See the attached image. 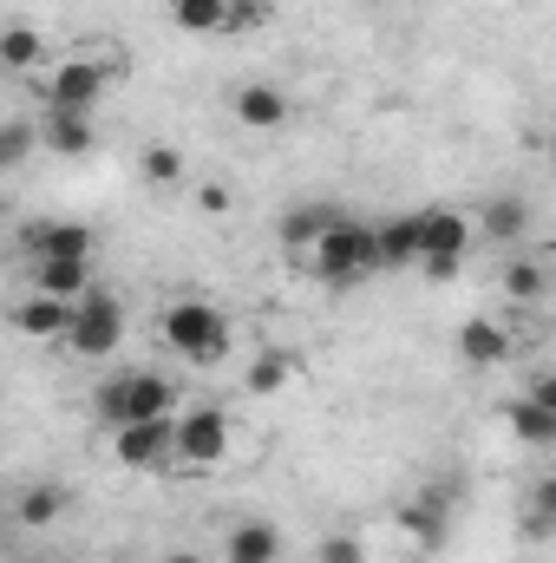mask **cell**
<instances>
[{
	"label": "cell",
	"mask_w": 556,
	"mask_h": 563,
	"mask_svg": "<svg viewBox=\"0 0 556 563\" xmlns=\"http://www.w3.org/2000/svg\"><path fill=\"white\" fill-rule=\"evenodd\" d=\"M59 505H66V492H59V485H33V492H20L13 518H20L26 531H46V525L59 518Z\"/></svg>",
	"instance_id": "cb8c5ba5"
},
{
	"label": "cell",
	"mask_w": 556,
	"mask_h": 563,
	"mask_svg": "<svg viewBox=\"0 0 556 563\" xmlns=\"http://www.w3.org/2000/svg\"><path fill=\"white\" fill-rule=\"evenodd\" d=\"M119 439H112V459L119 465H132V472H157V465H170V413L164 420H132V426H112Z\"/></svg>",
	"instance_id": "9c48e42d"
},
{
	"label": "cell",
	"mask_w": 556,
	"mask_h": 563,
	"mask_svg": "<svg viewBox=\"0 0 556 563\" xmlns=\"http://www.w3.org/2000/svg\"><path fill=\"white\" fill-rule=\"evenodd\" d=\"M20 250H26V263H40V256H92L99 236L86 223H73V217H40V223L20 230Z\"/></svg>",
	"instance_id": "ba28073f"
},
{
	"label": "cell",
	"mask_w": 556,
	"mask_h": 563,
	"mask_svg": "<svg viewBox=\"0 0 556 563\" xmlns=\"http://www.w3.org/2000/svg\"><path fill=\"white\" fill-rule=\"evenodd\" d=\"M53 59H46V40L33 33V20H7L0 26V73H13V79H33V73H46Z\"/></svg>",
	"instance_id": "7c38bea8"
},
{
	"label": "cell",
	"mask_w": 556,
	"mask_h": 563,
	"mask_svg": "<svg viewBox=\"0 0 556 563\" xmlns=\"http://www.w3.org/2000/svg\"><path fill=\"white\" fill-rule=\"evenodd\" d=\"M33 132H40L46 151H59V157H86V151L99 144L92 112H40V119H33Z\"/></svg>",
	"instance_id": "4fadbf2b"
},
{
	"label": "cell",
	"mask_w": 556,
	"mask_h": 563,
	"mask_svg": "<svg viewBox=\"0 0 556 563\" xmlns=\"http://www.w3.org/2000/svg\"><path fill=\"white\" fill-rule=\"evenodd\" d=\"M531 230V203L524 197H498V203H485V217L471 223V236H491V243H518Z\"/></svg>",
	"instance_id": "e0dca14e"
},
{
	"label": "cell",
	"mask_w": 556,
	"mask_h": 563,
	"mask_svg": "<svg viewBox=\"0 0 556 563\" xmlns=\"http://www.w3.org/2000/svg\"><path fill=\"white\" fill-rule=\"evenodd\" d=\"M321 563H367V551H360V538H347V531H334V538H321V551H314Z\"/></svg>",
	"instance_id": "83f0119b"
},
{
	"label": "cell",
	"mask_w": 556,
	"mask_h": 563,
	"mask_svg": "<svg viewBox=\"0 0 556 563\" xmlns=\"http://www.w3.org/2000/svg\"><path fill=\"white\" fill-rule=\"evenodd\" d=\"M197 203H203V210H230V190H223V184H203Z\"/></svg>",
	"instance_id": "f1b7e54d"
},
{
	"label": "cell",
	"mask_w": 556,
	"mask_h": 563,
	"mask_svg": "<svg viewBox=\"0 0 556 563\" xmlns=\"http://www.w3.org/2000/svg\"><path fill=\"white\" fill-rule=\"evenodd\" d=\"M33 295H53V301H79L86 288H92V256H40L33 269Z\"/></svg>",
	"instance_id": "8fae6325"
},
{
	"label": "cell",
	"mask_w": 556,
	"mask_h": 563,
	"mask_svg": "<svg viewBox=\"0 0 556 563\" xmlns=\"http://www.w3.org/2000/svg\"><path fill=\"white\" fill-rule=\"evenodd\" d=\"M184 177H190L184 151H170V144H151V151H144V184H151V190H177Z\"/></svg>",
	"instance_id": "d4e9b609"
},
{
	"label": "cell",
	"mask_w": 556,
	"mask_h": 563,
	"mask_svg": "<svg viewBox=\"0 0 556 563\" xmlns=\"http://www.w3.org/2000/svg\"><path fill=\"white\" fill-rule=\"evenodd\" d=\"M544 288H551L544 256H518V263H504V295H511V301H544Z\"/></svg>",
	"instance_id": "603a6c76"
},
{
	"label": "cell",
	"mask_w": 556,
	"mask_h": 563,
	"mask_svg": "<svg viewBox=\"0 0 556 563\" xmlns=\"http://www.w3.org/2000/svg\"><path fill=\"white\" fill-rule=\"evenodd\" d=\"M236 445V426L216 407H190V413H170V465H190V472H210L223 465Z\"/></svg>",
	"instance_id": "3957f363"
},
{
	"label": "cell",
	"mask_w": 556,
	"mask_h": 563,
	"mask_svg": "<svg viewBox=\"0 0 556 563\" xmlns=\"http://www.w3.org/2000/svg\"><path fill=\"white\" fill-rule=\"evenodd\" d=\"M184 33H243L269 20V0H164Z\"/></svg>",
	"instance_id": "52a82bcc"
},
{
	"label": "cell",
	"mask_w": 556,
	"mask_h": 563,
	"mask_svg": "<svg viewBox=\"0 0 556 563\" xmlns=\"http://www.w3.org/2000/svg\"><path fill=\"white\" fill-rule=\"evenodd\" d=\"M230 106H236V119H243L249 132H281V125H288V112H294V106H288V92H276V86H236V99H230Z\"/></svg>",
	"instance_id": "5bb4252c"
},
{
	"label": "cell",
	"mask_w": 556,
	"mask_h": 563,
	"mask_svg": "<svg viewBox=\"0 0 556 563\" xmlns=\"http://www.w3.org/2000/svg\"><path fill=\"white\" fill-rule=\"evenodd\" d=\"M164 341L170 354H184L190 367H216L230 354V314L210 301H170L164 308Z\"/></svg>",
	"instance_id": "7a4b0ae2"
},
{
	"label": "cell",
	"mask_w": 556,
	"mask_h": 563,
	"mask_svg": "<svg viewBox=\"0 0 556 563\" xmlns=\"http://www.w3.org/2000/svg\"><path fill=\"white\" fill-rule=\"evenodd\" d=\"M164 563H203V558H190V551H177V558H164Z\"/></svg>",
	"instance_id": "f546056e"
},
{
	"label": "cell",
	"mask_w": 556,
	"mask_h": 563,
	"mask_svg": "<svg viewBox=\"0 0 556 563\" xmlns=\"http://www.w3.org/2000/svg\"><path fill=\"white\" fill-rule=\"evenodd\" d=\"M458 354H465L471 367H504V361H511V334H504L498 321L471 314V321L458 328Z\"/></svg>",
	"instance_id": "9a60e30c"
},
{
	"label": "cell",
	"mask_w": 556,
	"mask_h": 563,
	"mask_svg": "<svg viewBox=\"0 0 556 563\" xmlns=\"http://www.w3.org/2000/svg\"><path fill=\"white\" fill-rule=\"evenodd\" d=\"M276 558H281L276 525H236L230 531V563H276Z\"/></svg>",
	"instance_id": "ffe728a7"
},
{
	"label": "cell",
	"mask_w": 556,
	"mask_h": 563,
	"mask_svg": "<svg viewBox=\"0 0 556 563\" xmlns=\"http://www.w3.org/2000/svg\"><path fill=\"white\" fill-rule=\"evenodd\" d=\"M33 144H40V132H33V119H7V125H0V170L26 164V157H33Z\"/></svg>",
	"instance_id": "4316f807"
},
{
	"label": "cell",
	"mask_w": 556,
	"mask_h": 563,
	"mask_svg": "<svg viewBox=\"0 0 556 563\" xmlns=\"http://www.w3.org/2000/svg\"><path fill=\"white\" fill-rule=\"evenodd\" d=\"M465 250H471V217L465 210H419V256L465 263Z\"/></svg>",
	"instance_id": "30bf717a"
},
{
	"label": "cell",
	"mask_w": 556,
	"mask_h": 563,
	"mask_svg": "<svg viewBox=\"0 0 556 563\" xmlns=\"http://www.w3.org/2000/svg\"><path fill=\"white\" fill-rule=\"evenodd\" d=\"M170 407H177V387H170L164 374H151V367H138V374H112V380L99 387V413H105V426L164 420Z\"/></svg>",
	"instance_id": "277c9868"
},
{
	"label": "cell",
	"mask_w": 556,
	"mask_h": 563,
	"mask_svg": "<svg viewBox=\"0 0 556 563\" xmlns=\"http://www.w3.org/2000/svg\"><path fill=\"white\" fill-rule=\"evenodd\" d=\"M374 250H380V269H413L419 263V217L374 223Z\"/></svg>",
	"instance_id": "2e32d148"
},
{
	"label": "cell",
	"mask_w": 556,
	"mask_h": 563,
	"mask_svg": "<svg viewBox=\"0 0 556 563\" xmlns=\"http://www.w3.org/2000/svg\"><path fill=\"white\" fill-rule=\"evenodd\" d=\"M288 380H294V354H263V361L249 367L243 387H249V394H281Z\"/></svg>",
	"instance_id": "484cf974"
},
{
	"label": "cell",
	"mask_w": 556,
	"mask_h": 563,
	"mask_svg": "<svg viewBox=\"0 0 556 563\" xmlns=\"http://www.w3.org/2000/svg\"><path fill=\"white\" fill-rule=\"evenodd\" d=\"M40 79H46V112H99V99H105V86H112V73H105L92 53L59 59V66H46Z\"/></svg>",
	"instance_id": "8992f818"
},
{
	"label": "cell",
	"mask_w": 556,
	"mask_h": 563,
	"mask_svg": "<svg viewBox=\"0 0 556 563\" xmlns=\"http://www.w3.org/2000/svg\"><path fill=\"white\" fill-rule=\"evenodd\" d=\"M73 354H86V361H105L119 341H125V308L105 295V288H86L79 301H73V321H66V334H59Z\"/></svg>",
	"instance_id": "5b68a950"
},
{
	"label": "cell",
	"mask_w": 556,
	"mask_h": 563,
	"mask_svg": "<svg viewBox=\"0 0 556 563\" xmlns=\"http://www.w3.org/2000/svg\"><path fill=\"white\" fill-rule=\"evenodd\" d=\"M445 505H452V492H445V485H425L413 505L400 511V525L413 531L419 544H438V538H445Z\"/></svg>",
	"instance_id": "ac0fdd59"
},
{
	"label": "cell",
	"mask_w": 556,
	"mask_h": 563,
	"mask_svg": "<svg viewBox=\"0 0 556 563\" xmlns=\"http://www.w3.org/2000/svg\"><path fill=\"white\" fill-rule=\"evenodd\" d=\"M334 217H341L334 203H308V210H288V217H281V243H288V250L301 256V250H308V243H314V236H321V230H327Z\"/></svg>",
	"instance_id": "7402d4cb"
},
{
	"label": "cell",
	"mask_w": 556,
	"mask_h": 563,
	"mask_svg": "<svg viewBox=\"0 0 556 563\" xmlns=\"http://www.w3.org/2000/svg\"><path fill=\"white\" fill-rule=\"evenodd\" d=\"M66 321H73V301H53V295H26L20 308H13V328L20 334H66Z\"/></svg>",
	"instance_id": "d6986e66"
},
{
	"label": "cell",
	"mask_w": 556,
	"mask_h": 563,
	"mask_svg": "<svg viewBox=\"0 0 556 563\" xmlns=\"http://www.w3.org/2000/svg\"><path fill=\"white\" fill-rule=\"evenodd\" d=\"M504 420H511V432H518L524 445H556V407H537V400H511V407H504Z\"/></svg>",
	"instance_id": "44dd1931"
},
{
	"label": "cell",
	"mask_w": 556,
	"mask_h": 563,
	"mask_svg": "<svg viewBox=\"0 0 556 563\" xmlns=\"http://www.w3.org/2000/svg\"><path fill=\"white\" fill-rule=\"evenodd\" d=\"M301 263L314 269V276L327 282V288H354V282H367L380 269V250H374V223H354V217H334L308 250H301Z\"/></svg>",
	"instance_id": "6da1fadb"
}]
</instances>
